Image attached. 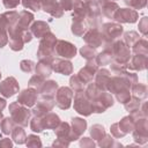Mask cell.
<instances>
[{"mask_svg": "<svg viewBox=\"0 0 148 148\" xmlns=\"http://www.w3.org/2000/svg\"><path fill=\"white\" fill-rule=\"evenodd\" d=\"M57 38L56 36L50 31L46 35H44L40 38L39 42V47L37 50V57L39 60H50L52 61L53 56L56 54L54 47H56V43H57Z\"/></svg>", "mask_w": 148, "mask_h": 148, "instance_id": "6da1fadb", "label": "cell"}, {"mask_svg": "<svg viewBox=\"0 0 148 148\" xmlns=\"http://www.w3.org/2000/svg\"><path fill=\"white\" fill-rule=\"evenodd\" d=\"M9 113H10V117H12V119L14 120V123L16 125H20L22 127L28 126V124L30 121L31 111L27 106L20 104L17 101L13 102L9 105Z\"/></svg>", "mask_w": 148, "mask_h": 148, "instance_id": "7a4b0ae2", "label": "cell"}, {"mask_svg": "<svg viewBox=\"0 0 148 148\" xmlns=\"http://www.w3.org/2000/svg\"><path fill=\"white\" fill-rule=\"evenodd\" d=\"M110 50L112 53V61L118 64H127L131 59V51L130 47L125 44L124 40L117 39L111 43Z\"/></svg>", "mask_w": 148, "mask_h": 148, "instance_id": "3957f363", "label": "cell"}, {"mask_svg": "<svg viewBox=\"0 0 148 148\" xmlns=\"http://www.w3.org/2000/svg\"><path fill=\"white\" fill-rule=\"evenodd\" d=\"M124 29L121 27V24L119 23H114V22H109V23H104L102 24V35H103V39H104V44H111L112 42L117 40L121 34H123ZM103 44V45H104Z\"/></svg>", "mask_w": 148, "mask_h": 148, "instance_id": "277c9868", "label": "cell"}, {"mask_svg": "<svg viewBox=\"0 0 148 148\" xmlns=\"http://www.w3.org/2000/svg\"><path fill=\"white\" fill-rule=\"evenodd\" d=\"M133 135V139L139 145H145L148 141V124H147V117H141L135 119L134 128L131 132Z\"/></svg>", "mask_w": 148, "mask_h": 148, "instance_id": "5b68a950", "label": "cell"}, {"mask_svg": "<svg viewBox=\"0 0 148 148\" xmlns=\"http://www.w3.org/2000/svg\"><path fill=\"white\" fill-rule=\"evenodd\" d=\"M91 109L95 113H102L113 105V97L109 91H102L95 99H91Z\"/></svg>", "mask_w": 148, "mask_h": 148, "instance_id": "8992f818", "label": "cell"}, {"mask_svg": "<svg viewBox=\"0 0 148 148\" xmlns=\"http://www.w3.org/2000/svg\"><path fill=\"white\" fill-rule=\"evenodd\" d=\"M74 109L77 113L84 116V117H88L91 114L92 112V109H91V102L90 99L86 96L84 91H77L75 92V96H74Z\"/></svg>", "mask_w": 148, "mask_h": 148, "instance_id": "52a82bcc", "label": "cell"}, {"mask_svg": "<svg viewBox=\"0 0 148 148\" xmlns=\"http://www.w3.org/2000/svg\"><path fill=\"white\" fill-rule=\"evenodd\" d=\"M73 90L69 87H60L58 88L56 92V105L61 109V110H67L72 105V99H73Z\"/></svg>", "mask_w": 148, "mask_h": 148, "instance_id": "ba28073f", "label": "cell"}, {"mask_svg": "<svg viewBox=\"0 0 148 148\" xmlns=\"http://www.w3.org/2000/svg\"><path fill=\"white\" fill-rule=\"evenodd\" d=\"M138 17V12L132 8H118L113 15V20L117 23H134Z\"/></svg>", "mask_w": 148, "mask_h": 148, "instance_id": "9c48e42d", "label": "cell"}, {"mask_svg": "<svg viewBox=\"0 0 148 148\" xmlns=\"http://www.w3.org/2000/svg\"><path fill=\"white\" fill-rule=\"evenodd\" d=\"M131 87H132V84L128 82L127 79H125L121 75H113L110 77V80L108 82L106 91L116 94V92L124 90V89H131Z\"/></svg>", "mask_w": 148, "mask_h": 148, "instance_id": "30bf717a", "label": "cell"}, {"mask_svg": "<svg viewBox=\"0 0 148 148\" xmlns=\"http://www.w3.org/2000/svg\"><path fill=\"white\" fill-rule=\"evenodd\" d=\"M54 51L58 56L65 58V59H71L73 57H75L76 54V47L74 44L67 42V40H62V39H58L56 43V47Z\"/></svg>", "mask_w": 148, "mask_h": 148, "instance_id": "8fae6325", "label": "cell"}, {"mask_svg": "<svg viewBox=\"0 0 148 148\" xmlns=\"http://www.w3.org/2000/svg\"><path fill=\"white\" fill-rule=\"evenodd\" d=\"M83 39L87 45H90L95 49H97L104 44L103 35H102L101 30L97 28H90L89 30H86V32L83 34Z\"/></svg>", "mask_w": 148, "mask_h": 148, "instance_id": "7c38bea8", "label": "cell"}, {"mask_svg": "<svg viewBox=\"0 0 148 148\" xmlns=\"http://www.w3.org/2000/svg\"><path fill=\"white\" fill-rule=\"evenodd\" d=\"M54 105H56V102L53 98L40 97V99L37 102V105L31 110V113L36 117H43L46 113H49L53 109Z\"/></svg>", "mask_w": 148, "mask_h": 148, "instance_id": "4fadbf2b", "label": "cell"}, {"mask_svg": "<svg viewBox=\"0 0 148 148\" xmlns=\"http://www.w3.org/2000/svg\"><path fill=\"white\" fill-rule=\"evenodd\" d=\"M97 69H98V64H97L96 59L87 60L86 66L80 69V72L77 73V75H79V77L87 84V83H89V82L92 81V79H94L95 73H96Z\"/></svg>", "mask_w": 148, "mask_h": 148, "instance_id": "5bb4252c", "label": "cell"}, {"mask_svg": "<svg viewBox=\"0 0 148 148\" xmlns=\"http://www.w3.org/2000/svg\"><path fill=\"white\" fill-rule=\"evenodd\" d=\"M16 92H18V83H17L15 77L8 76L3 81H1V83H0V94L3 97H6V98L12 97Z\"/></svg>", "mask_w": 148, "mask_h": 148, "instance_id": "9a60e30c", "label": "cell"}, {"mask_svg": "<svg viewBox=\"0 0 148 148\" xmlns=\"http://www.w3.org/2000/svg\"><path fill=\"white\" fill-rule=\"evenodd\" d=\"M37 98H38V91L35 88L29 87L28 89H24L18 94L17 102L20 104L29 108V106H34L36 104Z\"/></svg>", "mask_w": 148, "mask_h": 148, "instance_id": "2e32d148", "label": "cell"}, {"mask_svg": "<svg viewBox=\"0 0 148 148\" xmlns=\"http://www.w3.org/2000/svg\"><path fill=\"white\" fill-rule=\"evenodd\" d=\"M42 9L53 17H61L64 14V9L57 0H39Z\"/></svg>", "mask_w": 148, "mask_h": 148, "instance_id": "e0dca14e", "label": "cell"}, {"mask_svg": "<svg viewBox=\"0 0 148 148\" xmlns=\"http://www.w3.org/2000/svg\"><path fill=\"white\" fill-rule=\"evenodd\" d=\"M52 71L56 73H60L62 75H69L73 73V65L71 61L66 59H60V58H53L51 61Z\"/></svg>", "mask_w": 148, "mask_h": 148, "instance_id": "ac0fdd59", "label": "cell"}, {"mask_svg": "<svg viewBox=\"0 0 148 148\" xmlns=\"http://www.w3.org/2000/svg\"><path fill=\"white\" fill-rule=\"evenodd\" d=\"M97 3L101 10V14L108 18H113L114 13L119 8L117 2L112 0H97Z\"/></svg>", "mask_w": 148, "mask_h": 148, "instance_id": "d6986e66", "label": "cell"}, {"mask_svg": "<svg viewBox=\"0 0 148 148\" xmlns=\"http://www.w3.org/2000/svg\"><path fill=\"white\" fill-rule=\"evenodd\" d=\"M148 58L145 54H133V57L128 60L126 64L127 69H134V71H143L147 68Z\"/></svg>", "mask_w": 148, "mask_h": 148, "instance_id": "ffe728a7", "label": "cell"}, {"mask_svg": "<svg viewBox=\"0 0 148 148\" xmlns=\"http://www.w3.org/2000/svg\"><path fill=\"white\" fill-rule=\"evenodd\" d=\"M95 84L103 91H106V86H108V82L111 77V72L108 71L106 68H101V69H97L96 73H95Z\"/></svg>", "mask_w": 148, "mask_h": 148, "instance_id": "44dd1931", "label": "cell"}, {"mask_svg": "<svg viewBox=\"0 0 148 148\" xmlns=\"http://www.w3.org/2000/svg\"><path fill=\"white\" fill-rule=\"evenodd\" d=\"M58 88H59V86H58V83L56 81H53V80L44 81L43 86L38 90V94L40 95V97H50V98H53L56 96V92H57Z\"/></svg>", "mask_w": 148, "mask_h": 148, "instance_id": "7402d4cb", "label": "cell"}, {"mask_svg": "<svg viewBox=\"0 0 148 148\" xmlns=\"http://www.w3.org/2000/svg\"><path fill=\"white\" fill-rule=\"evenodd\" d=\"M42 123H43V127L44 130H54L59 123H60V118L58 114L53 113V112H49L45 116L42 117Z\"/></svg>", "mask_w": 148, "mask_h": 148, "instance_id": "603a6c76", "label": "cell"}, {"mask_svg": "<svg viewBox=\"0 0 148 148\" xmlns=\"http://www.w3.org/2000/svg\"><path fill=\"white\" fill-rule=\"evenodd\" d=\"M30 29H31L30 32H31L35 37H37V38H42L44 35H46L47 32L51 31L49 24H47L46 22H44V21H37V22H34Z\"/></svg>", "mask_w": 148, "mask_h": 148, "instance_id": "cb8c5ba5", "label": "cell"}, {"mask_svg": "<svg viewBox=\"0 0 148 148\" xmlns=\"http://www.w3.org/2000/svg\"><path fill=\"white\" fill-rule=\"evenodd\" d=\"M36 74L46 79L51 75L52 73V66H51V61L50 60H39L35 67Z\"/></svg>", "mask_w": 148, "mask_h": 148, "instance_id": "d4e9b609", "label": "cell"}, {"mask_svg": "<svg viewBox=\"0 0 148 148\" xmlns=\"http://www.w3.org/2000/svg\"><path fill=\"white\" fill-rule=\"evenodd\" d=\"M110 45L111 44H104V50L96 56L95 59H96L98 66L99 65H109V64H111L112 53H111V50H110Z\"/></svg>", "mask_w": 148, "mask_h": 148, "instance_id": "484cf974", "label": "cell"}, {"mask_svg": "<svg viewBox=\"0 0 148 148\" xmlns=\"http://www.w3.org/2000/svg\"><path fill=\"white\" fill-rule=\"evenodd\" d=\"M34 22V14L28 12V10H22L18 13V20H17V24L24 29L28 30V28L30 27V24Z\"/></svg>", "mask_w": 148, "mask_h": 148, "instance_id": "4316f807", "label": "cell"}, {"mask_svg": "<svg viewBox=\"0 0 148 148\" xmlns=\"http://www.w3.org/2000/svg\"><path fill=\"white\" fill-rule=\"evenodd\" d=\"M147 94H148V89H147V86L143 83L136 82L135 84H133L131 87V96L132 97H135L141 101L147 97Z\"/></svg>", "mask_w": 148, "mask_h": 148, "instance_id": "83f0119b", "label": "cell"}, {"mask_svg": "<svg viewBox=\"0 0 148 148\" xmlns=\"http://www.w3.org/2000/svg\"><path fill=\"white\" fill-rule=\"evenodd\" d=\"M71 130H72V132L77 138H80L82 135V133L87 130V121L84 119H82V118L75 117V118L72 119V127H71Z\"/></svg>", "mask_w": 148, "mask_h": 148, "instance_id": "f1b7e54d", "label": "cell"}, {"mask_svg": "<svg viewBox=\"0 0 148 148\" xmlns=\"http://www.w3.org/2000/svg\"><path fill=\"white\" fill-rule=\"evenodd\" d=\"M10 135H12V139H13V141H14L15 143H17V145L25 143L27 135H25V132H24V130H23L22 126L15 125V127L13 128Z\"/></svg>", "mask_w": 148, "mask_h": 148, "instance_id": "f546056e", "label": "cell"}, {"mask_svg": "<svg viewBox=\"0 0 148 148\" xmlns=\"http://www.w3.org/2000/svg\"><path fill=\"white\" fill-rule=\"evenodd\" d=\"M134 124H135V119H134L131 114L124 117V118L118 123L120 130H121L125 134H128V133H131V132L133 131V128H134Z\"/></svg>", "mask_w": 148, "mask_h": 148, "instance_id": "4dcf8cb0", "label": "cell"}, {"mask_svg": "<svg viewBox=\"0 0 148 148\" xmlns=\"http://www.w3.org/2000/svg\"><path fill=\"white\" fill-rule=\"evenodd\" d=\"M133 54H148V42L145 38H140L133 46H132Z\"/></svg>", "mask_w": 148, "mask_h": 148, "instance_id": "1f68e13d", "label": "cell"}, {"mask_svg": "<svg viewBox=\"0 0 148 148\" xmlns=\"http://www.w3.org/2000/svg\"><path fill=\"white\" fill-rule=\"evenodd\" d=\"M69 132H71V126L68 123H65V121H60L59 125L54 128V133L58 138H62V139H66L68 140V135H69ZM69 141V140H68Z\"/></svg>", "mask_w": 148, "mask_h": 148, "instance_id": "d6a6232c", "label": "cell"}, {"mask_svg": "<svg viewBox=\"0 0 148 148\" xmlns=\"http://www.w3.org/2000/svg\"><path fill=\"white\" fill-rule=\"evenodd\" d=\"M69 86H71V89L74 90L75 92L82 91V90H84V88H86V83L79 77L77 74L71 76V79H69Z\"/></svg>", "mask_w": 148, "mask_h": 148, "instance_id": "836d02e7", "label": "cell"}, {"mask_svg": "<svg viewBox=\"0 0 148 148\" xmlns=\"http://www.w3.org/2000/svg\"><path fill=\"white\" fill-rule=\"evenodd\" d=\"M8 43V32H7V23L2 15H0V47H3Z\"/></svg>", "mask_w": 148, "mask_h": 148, "instance_id": "e575fe53", "label": "cell"}, {"mask_svg": "<svg viewBox=\"0 0 148 148\" xmlns=\"http://www.w3.org/2000/svg\"><path fill=\"white\" fill-rule=\"evenodd\" d=\"M71 30H72V32H73L75 36H79V37H80V36H83V34H84L86 30H87L84 21H81V20H73Z\"/></svg>", "mask_w": 148, "mask_h": 148, "instance_id": "d590c367", "label": "cell"}, {"mask_svg": "<svg viewBox=\"0 0 148 148\" xmlns=\"http://www.w3.org/2000/svg\"><path fill=\"white\" fill-rule=\"evenodd\" d=\"M22 36H23V32H22V35L9 37V39H8V42H9V47H10L13 51H21V50L23 49L24 42H23Z\"/></svg>", "mask_w": 148, "mask_h": 148, "instance_id": "8d00e7d4", "label": "cell"}, {"mask_svg": "<svg viewBox=\"0 0 148 148\" xmlns=\"http://www.w3.org/2000/svg\"><path fill=\"white\" fill-rule=\"evenodd\" d=\"M15 125H16V124L14 123V120L12 119V117L2 118V120H1V123H0V128H1V132H2L3 134L8 135V134H10V133H12L13 128L15 127Z\"/></svg>", "mask_w": 148, "mask_h": 148, "instance_id": "74e56055", "label": "cell"}, {"mask_svg": "<svg viewBox=\"0 0 148 148\" xmlns=\"http://www.w3.org/2000/svg\"><path fill=\"white\" fill-rule=\"evenodd\" d=\"M124 105H125V109L130 112V114H132V113H135V112H138V111L140 110L141 102H140V99H138V98L131 96V98H130Z\"/></svg>", "mask_w": 148, "mask_h": 148, "instance_id": "f35d334b", "label": "cell"}, {"mask_svg": "<svg viewBox=\"0 0 148 148\" xmlns=\"http://www.w3.org/2000/svg\"><path fill=\"white\" fill-rule=\"evenodd\" d=\"M80 53L82 56V58H84L86 60H92L96 58L97 53H96V49L90 46V45H84L80 49Z\"/></svg>", "mask_w": 148, "mask_h": 148, "instance_id": "ab89813d", "label": "cell"}, {"mask_svg": "<svg viewBox=\"0 0 148 148\" xmlns=\"http://www.w3.org/2000/svg\"><path fill=\"white\" fill-rule=\"evenodd\" d=\"M106 133H105V130H104V127L102 126V125H99V124H95V125H92L91 126V128H90V135H91V138H92V140H101L102 138H104V135H105Z\"/></svg>", "mask_w": 148, "mask_h": 148, "instance_id": "60d3db41", "label": "cell"}, {"mask_svg": "<svg viewBox=\"0 0 148 148\" xmlns=\"http://www.w3.org/2000/svg\"><path fill=\"white\" fill-rule=\"evenodd\" d=\"M139 39H140V36H139V34L136 31H127L124 35V42L128 47L130 46L132 47Z\"/></svg>", "mask_w": 148, "mask_h": 148, "instance_id": "b9f144b4", "label": "cell"}, {"mask_svg": "<svg viewBox=\"0 0 148 148\" xmlns=\"http://www.w3.org/2000/svg\"><path fill=\"white\" fill-rule=\"evenodd\" d=\"M98 146L99 147H120L121 145L119 142L116 141V139H113L111 135H104V138H102L101 140H98Z\"/></svg>", "mask_w": 148, "mask_h": 148, "instance_id": "7bdbcfd3", "label": "cell"}, {"mask_svg": "<svg viewBox=\"0 0 148 148\" xmlns=\"http://www.w3.org/2000/svg\"><path fill=\"white\" fill-rule=\"evenodd\" d=\"M44 81H45V79L44 77H42V76H39V75H34V76H31L30 77V80H29V82H28V84H29V87H31V88H35L37 91L40 89V87L43 86V83H44Z\"/></svg>", "mask_w": 148, "mask_h": 148, "instance_id": "ee69618b", "label": "cell"}, {"mask_svg": "<svg viewBox=\"0 0 148 148\" xmlns=\"http://www.w3.org/2000/svg\"><path fill=\"white\" fill-rule=\"evenodd\" d=\"M30 128H31V131H34V132L40 133V132L44 130L43 123H42V117H36V116H34V118L30 120Z\"/></svg>", "mask_w": 148, "mask_h": 148, "instance_id": "f6af8a7d", "label": "cell"}, {"mask_svg": "<svg viewBox=\"0 0 148 148\" xmlns=\"http://www.w3.org/2000/svg\"><path fill=\"white\" fill-rule=\"evenodd\" d=\"M114 96H116V99H117L119 103L125 104V103L131 98V89H124V90H120V91L116 92Z\"/></svg>", "mask_w": 148, "mask_h": 148, "instance_id": "bcb514c9", "label": "cell"}, {"mask_svg": "<svg viewBox=\"0 0 148 148\" xmlns=\"http://www.w3.org/2000/svg\"><path fill=\"white\" fill-rule=\"evenodd\" d=\"M22 5H23L24 8L31 9L34 12H37V10H40L42 9V6H40L39 0H22Z\"/></svg>", "mask_w": 148, "mask_h": 148, "instance_id": "7dc6e473", "label": "cell"}, {"mask_svg": "<svg viewBox=\"0 0 148 148\" xmlns=\"http://www.w3.org/2000/svg\"><path fill=\"white\" fill-rule=\"evenodd\" d=\"M124 2L132 9H142L147 5V0H124Z\"/></svg>", "mask_w": 148, "mask_h": 148, "instance_id": "c3c4849f", "label": "cell"}, {"mask_svg": "<svg viewBox=\"0 0 148 148\" xmlns=\"http://www.w3.org/2000/svg\"><path fill=\"white\" fill-rule=\"evenodd\" d=\"M25 145L28 147H42V141L37 135L30 134L25 139Z\"/></svg>", "mask_w": 148, "mask_h": 148, "instance_id": "681fc988", "label": "cell"}, {"mask_svg": "<svg viewBox=\"0 0 148 148\" xmlns=\"http://www.w3.org/2000/svg\"><path fill=\"white\" fill-rule=\"evenodd\" d=\"M35 67V62L32 60H22L20 62V68L24 73H30Z\"/></svg>", "mask_w": 148, "mask_h": 148, "instance_id": "f907efd6", "label": "cell"}, {"mask_svg": "<svg viewBox=\"0 0 148 148\" xmlns=\"http://www.w3.org/2000/svg\"><path fill=\"white\" fill-rule=\"evenodd\" d=\"M79 0H59V3L64 10H73Z\"/></svg>", "mask_w": 148, "mask_h": 148, "instance_id": "816d5d0a", "label": "cell"}, {"mask_svg": "<svg viewBox=\"0 0 148 148\" xmlns=\"http://www.w3.org/2000/svg\"><path fill=\"white\" fill-rule=\"evenodd\" d=\"M110 130H111V134H112L114 138H117V139L123 138V136H125V135H126V134L120 130V127H119L118 123L112 124V125H111V127H110Z\"/></svg>", "mask_w": 148, "mask_h": 148, "instance_id": "f5cc1de1", "label": "cell"}, {"mask_svg": "<svg viewBox=\"0 0 148 148\" xmlns=\"http://www.w3.org/2000/svg\"><path fill=\"white\" fill-rule=\"evenodd\" d=\"M139 30L143 36H147V32H148V17L147 16H143L139 21Z\"/></svg>", "mask_w": 148, "mask_h": 148, "instance_id": "db71d44e", "label": "cell"}, {"mask_svg": "<svg viewBox=\"0 0 148 148\" xmlns=\"http://www.w3.org/2000/svg\"><path fill=\"white\" fill-rule=\"evenodd\" d=\"M80 146L83 147V148H94L95 147V142L90 138H82L80 140Z\"/></svg>", "mask_w": 148, "mask_h": 148, "instance_id": "11a10c76", "label": "cell"}, {"mask_svg": "<svg viewBox=\"0 0 148 148\" xmlns=\"http://www.w3.org/2000/svg\"><path fill=\"white\" fill-rule=\"evenodd\" d=\"M20 1H21V0H2V3H3V6H5L6 8L13 9V8H15V7L18 6Z\"/></svg>", "mask_w": 148, "mask_h": 148, "instance_id": "9f6ffc18", "label": "cell"}, {"mask_svg": "<svg viewBox=\"0 0 148 148\" xmlns=\"http://www.w3.org/2000/svg\"><path fill=\"white\" fill-rule=\"evenodd\" d=\"M53 147H68L69 146V141L66 140V139H62V138H58L53 143H52Z\"/></svg>", "mask_w": 148, "mask_h": 148, "instance_id": "6f0895ef", "label": "cell"}, {"mask_svg": "<svg viewBox=\"0 0 148 148\" xmlns=\"http://www.w3.org/2000/svg\"><path fill=\"white\" fill-rule=\"evenodd\" d=\"M10 147H13V142L10 139L5 138L0 140V148H10Z\"/></svg>", "mask_w": 148, "mask_h": 148, "instance_id": "680465c9", "label": "cell"}, {"mask_svg": "<svg viewBox=\"0 0 148 148\" xmlns=\"http://www.w3.org/2000/svg\"><path fill=\"white\" fill-rule=\"evenodd\" d=\"M5 108H6V99H3V98H0V110L2 111Z\"/></svg>", "mask_w": 148, "mask_h": 148, "instance_id": "91938a15", "label": "cell"}, {"mask_svg": "<svg viewBox=\"0 0 148 148\" xmlns=\"http://www.w3.org/2000/svg\"><path fill=\"white\" fill-rule=\"evenodd\" d=\"M2 118H3V117H2V112H1V110H0V123H1V120H2Z\"/></svg>", "mask_w": 148, "mask_h": 148, "instance_id": "94428289", "label": "cell"}, {"mask_svg": "<svg viewBox=\"0 0 148 148\" xmlns=\"http://www.w3.org/2000/svg\"><path fill=\"white\" fill-rule=\"evenodd\" d=\"M0 77H1V72H0Z\"/></svg>", "mask_w": 148, "mask_h": 148, "instance_id": "6125c7cd", "label": "cell"}, {"mask_svg": "<svg viewBox=\"0 0 148 148\" xmlns=\"http://www.w3.org/2000/svg\"><path fill=\"white\" fill-rule=\"evenodd\" d=\"M112 1H114V0H112Z\"/></svg>", "mask_w": 148, "mask_h": 148, "instance_id": "be15d7a7", "label": "cell"}]
</instances>
